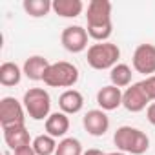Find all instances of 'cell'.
I'll return each instance as SVG.
<instances>
[{
    "label": "cell",
    "mask_w": 155,
    "mask_h": 155,
    "mask_svg": "<svg viewBox=\"0 0 155 155\" xmlns=\"http://www.w3.org/2000/svg\"><path fill=\"white\" fill-rule=\"evenodd\" d=\"M88 35L97 42H108L113 33L111 26V2L108 0H91L88 4Z\"/></svg>",
    "instance_id": "cell-1"
},
{
    "label": "cell",
    "mask_w": 155,
    "mask_h": 155,
    "mask_svg": "<svg viewBox=\"0 0 155 155\" xmlns=\"http://www.w3.org/2000/svg\"><path fill=\"white\" fill-rule=\"evenodd\" d=\"M113 142H115V146H117L119 151L131 153V155H142L150 148L148 135L142 130L131 128V126H120V128H117V131L113 135Z\"/></svg>",
    "instance_id": "cell-2"
},
{
    "label": "cell",
    "mask_w": 155,
    "mask_h": 155,
    "mask_svg": "<svg viewBox=\"0 0 155 155\" xmlns=\"http://www.w3.org/2000/svg\"><path fill=\"white\" fill-rule=\"evenodd\" d=\"M88 64L93 69H113L120 58V49L111 42H97L88 48Z\"/></svg>",
    "instance_id": "cell-3"
},
{
    "label": "cell",
    "mask_w": 155,
    "mask_h": 155,
    "mask_svg": "<svg viewBox=\"0 0 155 155\" xmlns=\"http://www.w3.org/2000/svg\"><path fill=\"white\" fill-rule=\"evenodd\" d=\"M79 81V69L75 64L60 60L48 68L44 75V84L49 88H71Z\"/></svg>",
    "instance_id": "cell-4"
},
{
    "label": "cell",
    "mask_w": 155,
    "mask_h": 155,
    "mask_svg": "<svg viewBox=\"0 0 155 155\" xmlns=\"http://www.w3.org/2000/svg\"><path fill=\"white\" fill-rule=\"evenodd\" d=\"M22 104L33 120H44L51 115V97L44 88H29L24 93Z\"/></svg>",
    "instance_id": "cell-5"
},
{
    "label": "cell",
    "mask_w": 155,
    "mask_h": 155,
    "mask_svg": "<svg viewBox=\"0 0 155 155\" xmlns=\"http://www.w3.org/2000/svg\"><path fill=\"white\" fill-rule=\"evenodd\" d=\"M24 110V104H20L15 97H4L0 101V124H2V128L22 126L26 120Z\"/></svg>",
    "instance_id": "cell-6"
},
{
    "label": "cell",
    "mask_w": 155,
    "mask_h": 155,
    "mask_svg": "<svg viewBox=\"0 0 155 155\" xmlns=\"http://www.w3.org/2000/svg\"><path fill=\"white\" fill-rule=\"evenodd\" d=\"M88 29H84L82 26H68L62 35H60V42L64 46V49H68L69 53H81L88 48Z\"/></svg>",
    "instance_id": "cell-7"
},
{
    "label": "cell",
    "mask_w": 155,
    "mask_h": 155,
    "mask_svg": "<svg viewBox=\"0 0 155 155\" xmlns=\"http://www.w3.org/2000/svg\"><path fill=\"white\" fill-rule=\"evenodd\" d=\"M133 69L146 77L155 73V46L153 44H140L133 51Z\"/></svg>",
    "instance_id": "cell-8"
},
{
    "label": "cell",
    "mask_w": 155,
    "mask_h": 155,
    "mask_svg": "<svg viewBox=\"0 0 155 155\" xmlns=\"http://www.w3.org/2000/svg\"><path fill=\"white\" fill-rule=\"evenodd\" d=\"M150 99L142 88L140 82H135L131 84L130 88H126V91L122 93V106L131 111V113H139L142 110H146V106H150Z\"/></svg>",
    "instance_id": "cell-9"
},
{
    "label": "cell",
    "mask_w": 155,
    "mask_h": 155,
    "mask_svg": "<svg viewBox=\"0 0 155 155\" xmlns=\"http://www.w3.org/2000/svg\"><path fill=\"white\" fill-rule=\"evenodd\" d=\"M84 130L93 137H102L110 128V119L102 110H90L82 119Z\"/></svg>",
    "instance_id": "cell-10"
},
{
    "label": "cell",
    "mask_w": 155,
    "mask_h": 155,
    "mask_svg": "<svg viewBox=\"0 0 155 155\" xmlns=\"http://www.w3.org/2000/svg\"><path fill=\"white\" fill-rule=\"evenodd\" d=\"M97 104L101 106L102 111H113L119 106H122V91L120 88L110 84V86H102L97 93Z\"/></svg>",
    "instance_id": "cell-11"
},
{
    "label": "cell",
    "mask_w": 155,
    "mask_h": 155,
    "mask_svg": "<svg viewBox=\"0 0 155 155\" xmlns=\"http://www.w3.org/2000/svg\"><path fill=\"white\" fill-rule=\"evenodd\" d=\"M4 131V140L6 144L15 151L18 148H24V146H31V137H29V131L26 130V126H9V128H2Z\"/></svg>",
    "instance_id": "cell-12"
},
{
    "label": "cell",
    "mask_w": 155,
    "mask_h": 155,
    "mask_svg": "<svg viewBox=\"0 0 155 155\" xmlns=\"http://www.w3.org/2000/svg\"><path fill=\"white\" fill-rule=\"evenodd\" d=\"M49 66L51 64L48 62V58H44L40 55H33V57H29L24 62L22 71H24V75L29 81H44V75H46Z\"/></svg>",
    "instance_id": "cell-13"
},
{
    "label": "cell",
    "mask_w": 155,
    "mask_h": 155,
    "mask_svg": "<svg viewBox=\"0 0 155 155\" xmlns=\"http://www.w3.org/2000/svg\"><path fill=\"white\" fill-rule=\"evenodd\" d=\"M58 106L62 110V113L66 115H75L79 113L84 106V97L81 91L77 90H66L60 97H58Z\"/></svg>",
    "instance_id": "cell-14"
},
{
    "label": "cell",
    "mask_w": 155,
    "mask_h": 155,
    "mask_svg": "<svg viewBox=\"0 0 155 155\" xmlns=\"http://www.w3.org/2000/svg\"><path fill=\"white\" fill-rule=\"evenodd\" d=\"M44 128H46V133L51 135L53 139H58V137H64L68 131H69V119L66 113L62 111H57V113H51L46 122H44Z\"/></svg>",
    "instance_id": "cell-15"
},
{
    "label": "cell",
    "mask_w": 155,
    "mask_h": 155,
    "mask_svg": "<svg viewBox=\"0 0 155 155\" xmlns=\"http://www.w3.org/2000/svg\"><path fill=\"white\" fill-rule=\"evenodd\" d=\"M84 9V4L81 0H55L53 11L62 18H75L79 17Z\"/></svg>",
    "instance_id": "cell-16"
},
{
    "label": "cell",
    "mask_w": 155,
    "mask_h": 155,
    "mask_svg": "<svg viewBox=\"0 0 155 155\" xmlns=\"http://www.w3.org/2000/svg\"><path fill=\"white\" fill-rule=\"evenodd\" d=\"M22 73L24 71L15 62H4L2 66H0V84L6 86V88H11V86L20 84Z\"/></svg>",
    "instance_id": "cell-17"
},
{
    "label": "cell",
    "mask_w": 155,
    "mask_h": 155,
    "mask_svg": "<svg viewBox=\"0 0 155 155\" xmlns=\"http://www.w3.org/2000/svg\"><path fill=\"white\" fill-rule=\"evenodd\" d=\"M131 68L128 64H117L111 71H110V79L111 84L117 88H126L131 84Z\"/></svg>",
    "instance_id": "cell-18"
},
{
    "label": "cell",
    "mask_w": 155,
    "mask_h": 155,
    "mask_svg": "<svg viewBox=\"0 0 155 155\" xmlns=\"http://www.w3.org/2000/svg\"><path fill=\"white\" fill-rule=\"evenodd\" d=\"M24 11L33 17V18H40V17H46L51 9H53V4L49 0H24Z\"/></svg>",
    "instance_id": "cell-19"
},
{
    "label": "cell",
    "mask_w": 155,
    "mask_h": 155,
    "mask_svg": "<svg viewBox=\"0 0 155 155\" xmlns=\"http://www.w3.org/2000/svg\"><path fill=\"white\" fill-rule=\"evenodd\" d=\"M31 146H33V150H35L37 155H55L58 144H57V140L51 135L44 133V135L35 137V140L31 142Z\"/></svg>",
    "instance_id": "cell-20"
},
{
    "label": "cell",
    "mask_w": 155,
    "mask_h": 155,
    "mask_svg": "<svg viewBox=\"0 0 155 155\" xmlns=\"http://www.w3.org/2000/svg\"><path fill=\"white\" fill-rule=\"evenodd\" d=\"M55 155H84L82 151V144L79 139H73V137H66L58 142Z\"/></svg>",
    "instance_id": "cell-21"
},
{
    "label": "cell",
    "mask_w": 155,
    "mask_h": 155,
    "mask_svg": "<svg viewBox=\"0 0 155 155\" xmlns=\"http://www.w3.org/2000/svg\"><path fill=\"white\" fill-rule=\"evenodd\" d=\"M140 84H142V88H144L148 99H150V101H155V75L146 77V79H144Z\"/></svg>",
    "instance_id": "cell-22"
},
{
    "label": "cell",
    "mask_w": 155,
    "mask_h": 155,
    "mask_svg": "<svg viewBox=\"0 0 155 155\" xmlns=\"http://www.w3.org/2000/svg\"><path fill=\"white\" fill-rule=\"evenodd\" d=\"M146 119L151 126H155V102H151L148 108H146Z\"/></svg>",
    "instance_id": "cell-23"
},
{
    "label": "cell",
    "mask_w": 155,
    "mask_h": 155,
    "mask_svg": "<svg viewBox=\"0 0 155 155\" xmlns=\"http://www.w3.org/2000/svg\"><path fill=\"white\" fill-rule=\"evenodd\" d=\"M13 153H15V155H37V153H35V150H33V146H24V148H18V150H15Z\"/></svg>",
    "instance_id": "cell-24"
},
{
    "label": "cell",
    "mask_w": 155,
    "mask_h": 155,
    "mask_svg": "<svg viewBox=\"0 0 155 155\" xmlns=\"http://www.w3.org/2000/svg\"><path fill=\"white\" fill-rule=\"evenodd\" d=\"M84 155H102V151H101V150H97V148H91V150L84 151Z\"/></svg>",
    "instance_id": "cell-25"
},
{
    "label": "cell",
    "mask_w": 155,
    "mask_h": 155,
    "mask_svg": "<svg viewBox=\"0 0 155 155\" xmlns=\"http://www.w3.org/2000/svg\"><path fill=\"white\" fill-rule=\"evenodd\" d=\"M102 155H126V153H122V151H111V153H102Z\"/></svg>",
    "instance_id": "cell-26"
}]
</instances>
